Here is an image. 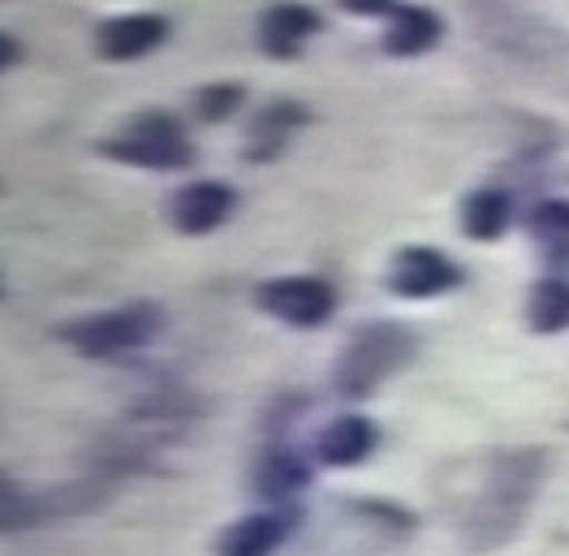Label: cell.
<instances>
[{"label": "cell", "instance_id": "1", "mask_svg": "<svg viewBox=\"0 0 569 556\" xmlns=\"http://www.w3.org/2000/svg\"><path fill=\"white\" fill-rule=\"evenodd\" d=\"M543 470V449H492L458 457L440 470V509L466 548L492 553L522 530Z\"/></svg>", "mask_w": 569, "mask_h": 556}, {"label": "cell", "instance_id": "2", "mask_svg": "<svg viewBox=\"0 0 569 556\" xmlns=\"http://www.w3.org/2000/svg\"><path fill=\"white\" fill-rule=\"evenodd\" d=\"M419 349V337L410 324H397V319H376L367 328H358L355 337L346 341L337 367H332V384L341 397L362 401L371 397L380 384L389 380L392 371H401Z\"/></svg>", "mask_w": 569, "mask_h": 556}, {"label": "cell", "instance_id": "3", "mask_svg": "<svg viewBox=\"0 0 569 556\" xmlns=\"http://www.w3.org/2000/svg\"><path fill=\"white\" fill-rule=\"evenodd\" d=\"M96 151L104 160L130 165V169H151V173H178V169L194 165V147L186 139V126L173 112H160V108L126 117L112 135L96 142Z\"/></svg>", "mask_w": 569, "mask_h": 556}, {"label": "cell", "instance_id": "4", "mask_svg": "<svg viewBox=\"0 0 569 556\" xmlns=\"http://www.w3.org/2000/svg\"><path fill=\"white\" fill-rule=\"evenodd\" d=\"M160 328H164V311L156 302H126L112 311H96L61 324L57 341H66L82 358H117V354H130V349L156 341Z\"/></svg>", "mask_w": 569, "mask_h": 556}, {"label": "cell", "instance_id": "5", "mask_svg": "<svg viewBox=\"0 0 569 556\" xmlns=\"http://www.w3.org/2000/svg\"><path fill=\"white\" fill-rule=\"evenodd\" d=\"M259 311L289 328H320L337 307V294L323 277H272L254 289Z\"/></svg>", "mask_w": 569, "mask_h": 556}, {"label": "cell", "instance_id": "6", "mask_svg": "<svg viewBox=\"0 0 569 556\" xmlns=\"http://www.w3.org/2000/svg\"><path fill=\"white\" fill-rule=\"evenodd\" d=\"M385 285H389V294H397V298L423 302V298H440V294L458 289L462 285V268L449 255L431 250V246H401L392 255Z\"/></svg>", "mask_w": 569, "mask_h": 556}, {"label": "cell", "instance_id": "7", "mask_svg": "<svg viewBox=\"0 0 569 556\" xmlns=\"http://www.w3.org/2000/svg\"><path fill=\"white\" fill-rule=\"evenodd\" d=\"M320 27L323 18L311 4H302V0H277V4H268L259 13L254 36H259V48L272 61H293V57H302V48L311 39L320 36Z\"/></svg>", "mask_w": 569, "mask_h": 556}, {"label": "cell", "instance_id": "8", "mask_svg": "<svg viewBox=\"0 0 569 556\" xmlns=\"http://www.w3.org/2000/svg\"><path fill=\"white\" fill-rule=\"evenodd\" d=\"M233 208H238L233 186H224V181H186L173 195V203H169V220L186 238H203V234H216L233 216Z\"/></svg>", "mask_w": 569, "mask_h": 556}, {"label": "cell", "instance_id": "9", "mask_svg": "<svg viewBox=\"0 0 569 556\" xmlns=\"http://www.w3.org/2000/svg\"><path fill=\"white\" fill-rule=\"evenodd\" d=\"M307 121H311L307 105H298V100H268V105L250 117V126H247V147H242L247 165H268V160H277Z\"/></svg>", "mask_w": 569, "mask_h": 556}, {"label": "cell", "instance_id": "10", "mask_svg": "<svg viewBox=\"0 0 569 556\" xmlns=\"http://www.w3.org/2000/svg\"><path fill=\"white\" fill-rule=\"evenodd\" d=\"M164 39H169V22L160 13H121L96 31V52L104 61H139L147 52H156Z\"/></svg>", "mask_w": 569, "mask_h": 556}, {"label": "cell", "instance_id": "11", "mask_svg": "<svg viewBox=\"0 0 569 556\" xmlns=\"http://www.w3.org/2000/svg\"><path fill=\"white\" fill-rule=\"evenodd\" d=\"M289 530H293V518L284 505L247 514L216 535V556H272L289 539Z\"/></svg>", "mask_w": 569, "mask_h": 556}, {"label": "cell", "instance_id": "12", "mask_svg": "<svg viewBox=\"0 0 569 556\" xmlns=\"http://www.w3.org/2000/svg\"><path fill=\"white\" fill-rule=\"evenodd\" d=\"M250 484L268 505H289L293 496H302L311 487V461L302 453L284 449V445H272V449H263L254 457Z\"/></svg>", "mask_w": 569, "mask_h": 556}, {"label": "cell", "instance_id": "13", "mask_svg": "<svg viewBox=\"0 0 569 556\" xmlns=\"http://www.w3.org/2000/svg\"><path fill=\"white\" fill-rule=\"evenodd\" d=\"M376 440H380V436H376L371 418L337 415L328 427H320V436H316V461H320V466H332V470H350V466L371 457Z\"/></svg>", "mask_w": 569, "mask_h": 556}, {"label": "cell", "instance_id": "14", "mask_svg": "<svg viewBox=\"0 0 569 556\" xmlns=\"http://www.w3.org/2000/svg\"><path fill=\"white\" fill-rule=\"evenodd\" d=\"M445 39V18L427 4H397L385 27V52L389 57H423Z\"/></svg>", "mask_w": 569, "mask_h": 556}, {"label": "cell", "instance_id": "15", "mask_svg": "<svg viewBox=\"0 0 569 556\" xmlns=\"http://www.w3.org/2000/svg\"><path fill=\"white\" fill-rule=\"evenodd\" d=\"M509 229V195L497 186H479L462 199V234L475 242H497Z\"/></svg>", "mask_w": 569, "mask_h": 556}, {"label": "cell", "instance_id": "16", "mask_svg": "<svg viewBox=\"0 0 569 556\" xmlns=\"http://www.w3.org/2000/svg\"><path fill=\"white\" fill-rule=\"evenodd\" d=\"M527 328L531 332H566L569 328V280L566 277H543L531 285L527 294Z\"/></svg>", "mask_w": 569, "mask_h": 556}, {"label": "cell", "instance_id": "17", "mask_svg": "<svg viewBox=\"0 0 569 556\" xmlns=\"http://www.w3.org/2000/svg\"><path fill=\"white\" fill-rule=\"evenodd\" d=\"M527 229L548 264H569V199H543L527 216Z\"/></svg>", "mask_w": 569, "mask_h": 556}, {"label": "cell", "instance_id": "18", "mask_svg": "<svg viewBox=\"0 0 569 556\" xmlns=\"http://www.w3.org/2000/svg\"><path fill=\"white\" fill-rule=\"evenodd\" d=\"M242 100H247V87H242V82H208V87L194 91L190 105H194V117H199V121L216 126V121L233 117V112L242 108Z\"/></svg>", "mask_w": 569, "mask_h": 556}, {"label": "cell", "instance_id": "19", "mask_svg": "<svg viewBox=\"0 0 569 556\" xmlns=\"http://www.w3.org/2000/svg\"><path fill=\"white\" fill-rule=\"evenodd\" d=\"M346 13H355V18H389L392 9H397V0H337Z\"/></svg>", "mask_w": 569, "mask_h": 556}, {"label": "cell", "instance_id": "20", "mask_svg": "<svg viewBox=\"0 0 569 556\" xmlns=\"http://www.w3.org/2000/svg\"><path fill=\"white\" fill-rule=\"evenodd\" d=\"M4 39V66H13V36H0ZM18 57H22V48H18Z\"/></svg>", "mask_w": 569, "mask_h": 556}]
</instances>
